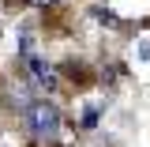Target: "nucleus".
<instances>
[{"label": "nucleus", "instance_id": "obj_1", "mask_svg": "<svg viewBox=\"0 0 150 147\" xmlns=\"http://www.w3.org/2000/svg\"><path fill=\"white\" fill-rule=\"evenodd\" d=\"M26 128L34 140L41 143H53L56 136H60V110H56L53 102H45V98H38L26 106Z\"/></svg>", "mask_w": 150, "mask_h": 147}, {"label": "nucleus", "instance_id": "obj_2", "mask_svg": "<svg viewBox=\"0 0 150 147\" xmlns=\"http://www.w3.org/2000/svg\"><path fill=\"white\" fill-rule=\"evenodd\" d=\"M26 72L34 75V83L41 87V91H56V68L45 60V57H34L26 53Z\"/></svg>", "mask_w": 150, "mask_h": 147}, {"label": "nucleus", "instance_id": "obj_3", "mask_svg": "<svg viewBox=\"0 0 150 147\" xmlns=\"http://www.w3.org/2000/svg\"><path fill=\"white\" fill-rule=\"evenodd\" d=\"M98 113H101V106H86L83 110V128H94L98 125Z\"/></svg>", "mask_w": 150, "mask_h": 147}, {"label": "nucleus", "instance_id": "obj_4", "mask_svg": "<svg viewBox=\"0 0 150 147\" xmlns=\"http://www.w3.org/2000/svg\"><path fill=\"white\" fill-rule=\"evenodd\" d=\"M26 4H34V8H49V4H56V0H26Z\"/></svg>", "mask_w": 150, "mask_h": 147}]
</instances>
